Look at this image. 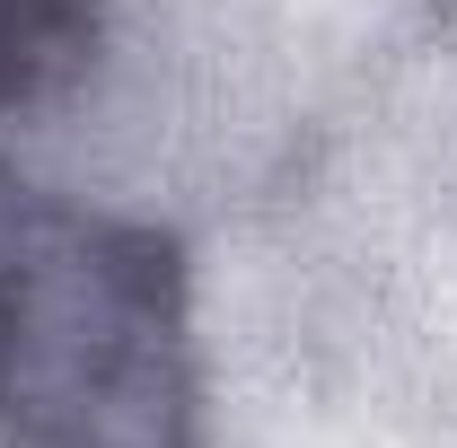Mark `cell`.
Returning <instances> with one entry per match:
<instances>
[{
	"label": "cell",
	"instance_id": "1",
	"mask_svg": "<svg viewBox=\"0 0 457 448\" xmlns=\"http://www.w3.org/2000/svg\"><path fill=\"white\" fill-rule=\"evenodd\" d=\"M0 413L18 448H176L168 255L106 228H54L0 264Z\"/></svg>",
	"mask_w": 457,
	"mask_h": 448
}]
</instances>
